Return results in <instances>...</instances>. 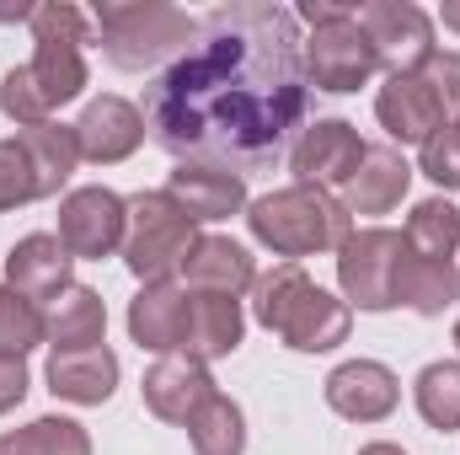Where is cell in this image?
Masks as SVG:
<instances>
[{"label":"cell","mask_w":460,"mask_h":455,"mask_svg":"<svg viewBox=\"0 0 460 455\" xmlns=\"http://www.w3.org/2000/svg\"><path fill=\"white\" fill-rule=\"evenodd\" d=\"M412 183V166L402 150H364L358 172L343 183V210L348 215H391Z\"/></svg>","instance_id":"19"},{"label":"cell","mask_w":460,"mask_h":455,"mask_svg":"<svg viewBox=\"0 0 460 455\" xmlns=\"http://www.w3.org/2000/svg\"><path fill=\"white\" fill-rule=\"evenodd\" d=\"M252 317L279 333L289 348L300 353H322V348H338L348 338V306L332 300L327 290H316L300 263H279L273 273L257 279V300H252Z\"/></svg>","instance_id":"3"},{"label":"cell","mask_w":460,"mask_h":455,"mask_svg":"<svg viewBox=\"0 0 460 455\" xmlns=\"http://www.w3.org/2000/svg\"><path fill=\"white\" fill-rule=\"evenodd\" d=\"M300 32L284 5H215L193 43L145 86V129L182 161L262 172L279 166L305 118Z\"/></svg>","instance_id":"1"},{"label":"cell","mask_w":460,"mask_h":455,"mask_svg":"<svg viewBox=\"0 0 460 455\" xmlns=\"http://www.w3.org/2000/svg\"><path fill=\"white\" fill-rule=\"evenodd\" d=\"M396 263H402V236L396 230H358L338 246V279L358 311H385L396 306Z\"/></svg>","instance_id":"9"},{"label":"cell","mask_w":460,"mask_h":455,"mask_svg":"<svg viewBox=\"0 0 460 455\" xmlns=\"http://www.w3.org/2000/svg\"><path fill=\"white\" fill-rule=\"evenodd\" d=\"M199 246L193 220L182 215V204L172 193H139L128 204V230H123V257L139 279L161 284L172 268L188 263V252Z\"/></svg>","instance_id":"6"},{"label":"cell","mask_w":460,"mask_h":455,"mask_svg":"<svg viewBox=\"0 0 460 455\" xmlns=\"http://www.w3.org/2000/svg\"><path fill=\"white\" fill-rule=\"evenodd\" d=\"M38 199V172L22 150V139H0V210H16Z\"/></svg>","instance_id":"31"},{"label":"cell","mask_w":460,"mask_h":455,"mask_svg":"<svg viewBox=\"0 0 460 455\" xmlns=\"http://www.w3.org/2000/svg\"><path fill=\"white\" fill-rule=\"evenodd\" d=\"M27 397V364L22 353H0V413H11Z\"/></svg>","instance_id":"34"},{"label":"cell","mask_w":460,"mask_h":455,"mask_svg":"<svg viewBox=\"0 0 460 455\" xmlns=\"http://www.w3.org/2000/svg\"><path fill=\"white\" fill-rule=\"evenodd\" d=\"M327 402H332V413H343L353 424H380L396 407V375L375 359L338 364L327 375Z\"/></svg>","instance_id":"14"},{"label":"cell","mask_w":460,"mask_h":455,"mask_svg":"<svg viewBox=\"0 0 460 455\" xmlns=\"http://www.w3.org/2000/svg\"><path fill=\"white\" fill-rule=\"evenodd\" d=\"M235 343H241V306L230 295H199V290H188V317H182L177 353H188V359L204 364V359L235 353Z\"/></svg>","instance_id":"16"},{"label":"cell","mask_w":460,"mask_h":455,"mask_svg":"<svg viewBox=\"0 0 460 455\" xmlns=\"http://www.w3.org/2000/svg\"><path fill=\"white\" fill-rule=\"evenodd\" d=\"M32 38H38L32 65L11 70L0 81V108L16 118L22 129L49 123L54 108L81 97V86H86L81 43H92V16L75 11V5H38L32 11Z\"/></svg>","instance_id":"2"},{"label":"cell","mask_w":460,"mask_h":455,"mask_svg":"<svg viewBox=\"0 0 460 455\" xmlns=\"http://www.w3.org/2000/svg\"><path fill=\"white\" fill-rule=\"evenodd\" d=\"M182 317H188V290L172 284V279H161V284H145L139 300L128 306V333L150 353H177Z\"/></svg>","instance_id":"22"},{"label":"cell","mask_w":460,"mask_h":455,"mask_svg":"<svg viewBox=\"0 0 460 455\" xmlns=\"http://www.w3.org/2000/svg\"><path fill=\"white\" fill-rule=\"evenodd\" d=\"M375 113L385 123V134L402 145H429L445 129V113H439L434 92L423 86V76H391L375 97Z\"/></svg>","instance_id":"15"},{"label":"cell","mask_w":460,"mask_h":455,"mask_svg":"<svg viewBox=\"0 0 460 455\" xmlns=\"http://www.w3.org/2000/svg\"><path fill=\"white\" fill-rule=\"evenodd\" d=\"M418 76H423V86L434 92L439 113L460 118V54H439V49H434V59H429Z\"/></svg>","instance_id":"33"},{"label":"cell","mask_w":460,"mask_h":455,"mask_svg":"<svg viewBox=\"0 0 460 455\" xmlns=\"http://www.w3.org/2000/svg\"><path fill=\"white\" fill-rule=\"evenodd\" d=\"M188 440H193V451L199 455H241L246 451V429H241V407L230 402V397H209L188 424Z\"/></svg>","instance_id":"27"},{"label":"cell","mask_w":460,"mask_h":455,"mask_svg":"<svg viewBox=\"0 0 460 455\" xmlns=\"http://www.w3.org/2000/svg\"><path fill=\"white\" fill-rule=\"evenodd\" d=\"M456 343H460V322H456Z\"/></svg>","instance_id":"38"},{"label":"cell","mask_w":460,"mask_h":455,"mask_svg":"<svg viewBox=\"0 0 460 455\" xmlns=\"http://www.w3.org/2000/svg\"><path fill=\"white\" fill-rule=\"evenodd\" d=\"M252 236L262 246H273L279 257H311V252H327V246H343L348 236V210L338 199H327L322 188H284V193H268L252 204Z\"/></svg>","instance_id":"5"},{"label":"cell","mask_w":460,"mask_h":455,"mask_svg":"<svg viewBox=\"0 0 460 455\" xmlns=\"http://www.w3.org/2000/svg\"><path fill=\"white\" fill-rule=\"evenodd\" d=\"M166 193L182 204L188 220H226L246 204V183L226 172V166H199V161H182L166 183Z\"/></svg>","instance_id":"18"},{"label":"cell","mask_w":460,"mask_h":455,"mask_svg":"<svg viewBox=\"0 0 460 455\" xmlns=\"http://www.w3.org/2000/svg\"><path fill=\"white\" fill-rule=\"evenodd\" d=\"M70 252H65V241L59 236H27V241H16L11 246V257H5V279H11V290L22 295V300H59L65 290H70Z\"/></svg>","instance_id":"13"},{"label":"cell","mask_w":460,"mask_h":455,"mask_svg":"<svg viewBox=\"0 0 460 455\" xmlns=\"http://www.w3.org/2000/svg\"><path fill=\"white\" fill-rule=\"evenodd\" d=\"M407 252L412 257H429V263H450L460 246V210L450 199H423L407 220Z\"/></svg>","instance_id":"26"},{"label":"cell","mask_w":460,"mask_h":455,"mask_svg":"<svg viewBox=\"0 0 460 455\" xmlns=\"http://www.w3.org/2000/svg\"><path fill=\"white\" fill-rule=\"evenodd\" d=\"M102 327H108L102 295L86 290V284H70L54 300V311L43 317V333L54 338V353H65V348H97L102 343Z\"/></svg>","instance_id":"24"},{"label":"cell","mask_w":460,"mask_h":455,"mask_svg":"<svg viewBox=\"0 0 460 455\" xmlns=\"http://www.w3.org/2000/svg\"><path fill=\"white\" fill-rule=\"evenodd\" d=\"M353 5L348 0H300V16L311 22V27H322V22H338V16H348Z\"/></svg>","instance_id":"35"},{"label":"cell","mask_w":460,"mask_h":455,"mask_svg":"<svg viewBox=\"0 0 460 455\" xmlns=\"http://www.w3.org/2000/svg\"><path fill=\"white\" fill-rule=\"evenodd\" d=\"M0 455H92V440L70 418H38L16 434H0Z\"/></svg>","instance_id":"28"},{"label":"cell","mask_w":460,"mask_h":455,"mask_svg":"<svg viewBox=\"0 0 460 455\" xmlns=\"http://www.w3.org/2000/svg\"><path fill=\"white\" fill-rule=\"evenodd\" d=\"M358 455H402V451H396V445H364Z\"/></svg>","instance_id":"37"},{"label":"cell","mask_w":460,"mask_h":455,"mask_svg":"<svg viewBox=\"0 0 460 455\" xmlns=\"http://www.w3.org/2000/svg\"><path fill=\"white\" fill-rule=\"evenodd\" d=\"M358 27H364L375 59L391 76H418L434 59V22H429V11H418L407 0H369V5H358Z\"/></svg>","instance_id":"8"},{"label":"cell","mask_w":460,"mask_h":455,"mask_svg":"<svg viewBox=\"0 0 460 455\" xmlns=\"http://www.w3.org/2000/svg\"><path fill=\"white\" fill-rule=\"evenodd\" d=\"M92 27L102 32V49L118 70H150L166 54L188 49L199 32L188 11L161 5V0H102L92 11Z\"/></svg>","instance_id":"4"},{"label":"cell","mask_w":460,"mask_h":455,"mask_svg":"<svg viewBox=\"0 0 460 455\" xmlns=\"http://www.w3.org/2000/svg\"><path fill=\"white\" fill-rule=\"evenodd\" d=\"M38 338H49L43 333V311L0 284V353H27Z\"/></svg>","instance_id":"30"},{"label":"cell","mask_w":460,"mask_h":455,"mask_svg":"<svg viewBox=\"0 0 460 455\" xmlns=\"http://www.w3.org/2000/svg\"><path fill=\"white\" fill-rule=\"evenodd\" d=\"M412 397H418V413H423L434 429H445V434L460 429V364H456V359L429 364V370L418 375Z\"/></svg>","instance_id":"29"},{"label":"cell","mask_w":460,"mask_h":455,"mask_svg":"<svg viewBox=\"0 0 460 455\" xmlns=\"http://www.w3.org/2000/svg\"><path fill=\"white\" fill-rule=\"evenodd\" d=\"M75 139H81L86 161H123L145 139V113L123 97H97L75 123Z\"/></svg>","instance_id":"20"},{"label":"cell","mask_w":460,"mask_h":455,"mask_svg":"<svg viewBox=\"0 0 460 455\" xmlns=\"http://www.w3.org/2000/svg\"><path fill=\"white\" fill-rule=\"evenodd\" d=\"M300 65H305V81L322 86V92H358V86L380 70V59H375L369 38H364V27H358V5H353L348 16H338V22H322V27L305 38Z\"/></svg>","instance_id":"7"},{"label":"cell","mask_w":460,"mask_h":455,"mask_svg":"<svg viewBox=\"0 0 460 455\" xmlns=\"http://www.w3.org/2000/svg\"><path fill=\"white\" fill-rule=\"evenodd\" d=\"M439 16H445V27H456V32H460V0H450V5L439 11Z\"/></svg>","instance_id":"36"},{"label":"cell","mask_w":460,"mask_h":455,"mask_svg":"<svg viewBox=\"0 0 460 455\" xmlns=\"http://www.w3.org/2000/svg\"><path fill=\"white\" fill-rule=\"evenodd\" d=\"M364 150H369V145L358 139L353 123H343V118H322V123H311V129L300 134L289 166H295V177H300L305 188H343L348 177L358 172Z\"/></svg>","instance_id":"11"},{"label":"cell","mask_w":460,"mask_h":455,"mask_svg":"<svg viewBox=\"0 0 460 455\" xmlns=\"http://www.w3.org/2000/svg\"><path fill=\"white\" fill-rule=\"evenodd\" d=\"M145 407L155 413V418H166V424H188L209 397H215V380H209V370L199 364V359H188V353H166V359H155L150 370H145Z\"/></svg>","instance_id":"12"},{"label":"cell","mask_w":460,"mask_h":455,"mask_svg":"<svg viewBox=\"0 0 460 455\" xmlns=\"http://www.w3.org/2000/svg\"><path fill=\"white\" fill-rule=\"evenodd\" d=\"M182 284L199 290V295H241L246 284H257V268H252V252L230 236H199V246L188 252L182 263Z\"/></svg>","instance_id":"17"},{"label":"cell","mask_w":460,"mask_h":455,"mask_svg":"<svg viewBox=\"0 0 460 455\" xmlns=\"http://www.w3.org/2000/svg\"><path fill=\"white\" fill-rule=\"evenodd\" d=\"M32 172H38V199L59 193L81 161V139H75V123H32V129H16Z\"/></svg>","instance_id":"23"},{"label":"cell","mask_w":460,"mask_h":455,"mask_svg":"<svg viewBox=\"0 0 460 455\" xmlns=\"http://www.w3.org/2000/svg\"><path fill=\"white\" fill-rule=\"evenodd\" d=\"M49 386H54V397H65V402L97 407V402L113 397L118 359L102 348V343H97V348H65V353L49 359Z\"/></svg>","instance_id":"21"},{"label":"cell","mask_w":460,"mask_h":455,"mask_svg":"<svg viewBox=\"0 0 460 455\" xmlns=\"http://www.w3.org/2000/svg\"><path fill=\"white\" fill-rule=\"evenodd\" d=\"M423 172H429L439 188H460V118L445 123V129L423 145Z\"/></svg>","instance_id":"32"},{"label":"cell","mask_w":460,"mask_h":455,"mask_svg":"<svg viewBox=\"0 0 460 455\" xmlns=\"http://www.w3.org/2000/svg\"><path fill=\"white\" fill-rule=\"evenodd\" d=\"M450 300H460V273L450 263H429V257H412L407 241H402V263H396V306H412L423 317L445 311Z\"/></svg>","instance_id":"25"},{"label":"cell","mask_w":460,"mask_h":455,"mask_svg":"<svg viewBox=\"0 0 460 455\" xmlns=\"http://www.w3.org/2000/svg\"><path fill=\"white\" fill-rule=\"evenodd\" d=\"M128 230V204L108 188H75L59 204V241L70 257H108L123 246Z\"/></svg>","instance_id":"10"}]
</instances>
